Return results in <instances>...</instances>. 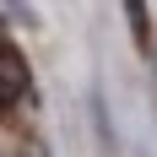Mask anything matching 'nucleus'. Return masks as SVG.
Here are the masks:
<instances>
[{
  "instance_id": "1",
  "label": "nucleus",
  "mask_w": 157,
  "mask_h": 157,
  "mask_svg": "<svg viewBox=\"0 0 157 157\" xmlns=\"http://www.w3.org/2000/svg\"><path fill=\"white\" fill-rule=\"evenodd\" d=\"M125 22H130V44L146 65H157V33H152V6L146 0H125Z\"/></svg>"
},
{
  "instance_id": "2",
  "label": "nucleus",
  "mask_w": 157,
  "mask_h": 157,
  "mask_svg": "<svg viewBox=\"0 0 157 157\" xmlns=\"http://www.w3.org/2000/svg\"><path fill=\"white\" fill-rule=\"evenodd\" d=\"M0 71H6V109H16V103H22V98H27L33 103V81H27V60H22V54H16V44H6V54H0Z\"/></svg>"
},
{
  "instance_id": "3",
  "label": "nucleus",
  "mask_w": 157,
  "mask_h": 157,
  "mask_svg": "<svg viewBox=\"0 0 157 157\" xmlns=\"http://www.w3.org/2000/svg\"><path fill=\"white\" fill-rule=\"evenodd\" d=\"M92 136H98V152L103 157L119 152V136H114V119H109V109H103V92H92Z\"/></svg>"
},
{
  "instance_id": "4",
  "label": "nucleus",
  "mask_w": 157,
  "mask_h": 157,
  "mask_svg": "<svg viewBox=\"0 0 157 157\" xmlns=\"http://www.w3.org/2000/svg\"><path fill=\"white\" fill-rule=\"evenodd\" d=\"M6 11H11V22H22V27H33V22H38V16L27 11V0H6Z\"/></svg>"
}]
</instances>
